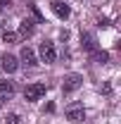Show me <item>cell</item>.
<instances>
[{"label":"cell","mask_w":121,"mask_h":124,"mask_svg":"<svg viewBox=\"0 0 121 124\" xmlns=\"http://www.w3.org/2000/svg\"><path fill=\"white\" fill-rule=\"evenodd\" d=\"M33 31H36V24L31 19H24L19 24V38H29V36H33Z\"/></svg>","instance_id":"obj_8"},{"label":"cell","mask_w":121,"mask_h":124,"mask_svg":"<svg viewBox=\"0 0 121 124\" xmlns=\"http://www.w3.org/2000/svg\"><path fill=\"white\" fill-rule=\"evenodd\" d=\"M19 57H21V64H26V67H33V64H36V53H33L29 46L21 48V55H19Z\"/></svg>","instance_id":"obj_9"},{"label":"cell","mask_w":121,"mask_h":124,"mask_svg":"<svg viewBox=\"0 0 121 124\" xmlns=\"http://www.w3.org/2000/svg\"><path fill=\"white\" fill-rule=\"evenodd\" d=\"M47 86L45 84H29L26 88H24V98L29 100V103H33V100H40L43 95H45Z\"/></svg>","instance_id":"obj_1"},{"label":"cell","mask_w":121,"mask_h":124,"mask_svg":"<svg viewBox=\"0 0 121 124\" xmlns=\"http://www.w3.org/2000/svg\"><path fill=\"white\" fill-rule=\"evenodd\" d=\"M81 86H83V77H81V74H67L64 81H62V91L64 93H74V91H78Z\"/></svg>","instance_id":"obj_2"},{"label":"cell","mask_w":121,"mask_h":124,"mask_svg":"<svg viewBox=\"0 0 121 124\" xmlns=\"http://www.w3.org/2000/svg\"><path fill=\"white\" fill-rule=\"evenodd\" d=\"M93 60L105 64V62H109V53H105V50H95V53H93Z\"/></svg>","instance_id":"obj_11"},{"label":"cell","mask_w":121,"mask_h":124,"mask_svg":"<svg viewBox=\"0 0 121 124\" xmlns=\"http://www.w3.org/2000/svg\"><path fill=\"white\" fill-rule=\"evenodd\" d=\"M38 53H40V60L45 62V64H52L55 57H57V50H55V43L52 41H43L40 48H38Z\"/></svg>","instance_id":"obj_3"},{"label":"cell","mask_w":121,"mask_h":124,"mask_svg":"<svg viewBox=\"0 0 121 124\" xmlns=\"http://www.w3.org/2000/svg\"><path fill=\"white\" fill-rule=\"evenodd\" d=\"M81 48H83L86 53H95V50H97L95 36H93V33H83V36H81Z\"/></svg>","instance_id":"obj_6"},{"label":"cell","mask_w":121,"mask_h":124,"mask_svg":"<svg viewBox=\"0 0 121 124\" xmlns=\"http://www.w3.org/2000/svg\"><path fill=\"white\" fill-rule=\"evenodd\" d=\"M67 119H71V122H83L86 119V110H83V105L81 103H74V105H69L67 108Z\"/></svg>","instance_id":"obj_4"},{"label":"cell","mask_w":121,"mask_h":124,"mask_svg":"<svg viewBox=\"0 0 121 124\" xmlns=\"http://www.w3.org/2000/svg\"><path fill=\"white\" fill-rule=\"evenodd\" d=\"M17 122H19L17 115H7V119H5V124H17Z\"/></svg>","instance_id":"obj_13"},{"label":"cell","mask_w":121,"mask_h":124,"mask_svg":"<svg viewBox=\"0 0 121 124\" xmlns=\"http://www.w3.org/2000/svg\"><path fill=\"white\" fill-rule=\"evenodd\" d=\"M0 7H2V0H0Z\"/></svg>","instance_id":"obj_14"},{"label":"cell","mask_w":121,"mask_h":124,"mask_svg":"<svg viewBox=\"0 0 121 124\" xmlns=\"http://www.w3.org/2000/svg\"><path fill=\"white\" fill-rule=\"evenodd\" d=\"M14 95V84L12 81H0V103L10 100Z\"/></svg>","instance_id":"obj_7"},{"label":"cell","mask_w":121,"mask_h":124,"mask_svg":"<svg viewBox=\"0 0 121 124\" xmlns=\"http://www.w3.org/2000/svg\"><path fill=\"white\" fill-rule=\"evenodd\" d=\"M2 41L5 43H17L19 41V33H14V31H2Z\"/></svg>","instance_id":"obj_12"},{"label":"cell","mask_w":121,"mask_h":124,"mask_svg":"<svg viewBox=\"0 0 121 124\" xmlns=\"http://www.w3.org/2000/svg\"><path fill=\"white\" fill-rule=\"evenodd\" d=\"M52 10H55V15L60 17V19H67V17L71 15L69 5H64V2H60V0H55V2H52Z\"/></svg>","instance_id":"obj_10"},{"label":"cell","mask_w":121,"mask_h":124,"mask_svg":"<svg viewBox=\"0 0 121 124\" xmlns=\"http://www.w3.org/2000/svg\"><path fill=\"white\" fill-rule=\"evenodd\" d=\"M0 64H2V69H5L7 74L17 72V67H19V62H17L14 55H2V57H0Z\"/></svg>","instance_id":"obj_5"}]
</instances>
